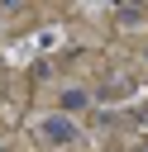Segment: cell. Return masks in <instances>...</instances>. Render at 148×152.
Masks as SVG:
<instances>
[{
  "mask_svg": "<svg viewBox=\"0 0 148 152\" xmlns=\"http://www.w3.org/2000/svg\"><path fill=\"white\" fill-rule=\"evenodd\" d=\"M0 10H5V14H10V10H19V0H0Z\"/></svg>",
  "mask_w": 148,
  "mask_h": 152,
  "instance_id": "3957f363",
  "label": "cell"
},
{
  "mask_svg": "<svg viewBox=\"0 0 148 152\" xmlns=\"http://www.w3.org/2000/svg\"><path fill=\"white\" fill-rule=\"evenodd\" d=\"M43 133H48L53 142H72V124H67V119H48V124H43Z\"/></svg>",
  "mask_w": 148,
  "mask_h": 152,
  "instance_id": "6da1fadb",
  "label": "cell"
},
{
  "mask_svg": "<svg viewBox=\"0 0 148 152\" xmlns=\"http://www.w3.org/2000/svg\"><path fill=\"white\" fill-rule=\"evenodd\" d=\"M62 104H67V109H81V104H86V95H81V90H67V95H62Z\"/></svg>",
  "mask_w": 148,
  "mask_h": 152,
  "instance_id": "7a4b0ae2",
  "label": "cell"
}]
</instances>
